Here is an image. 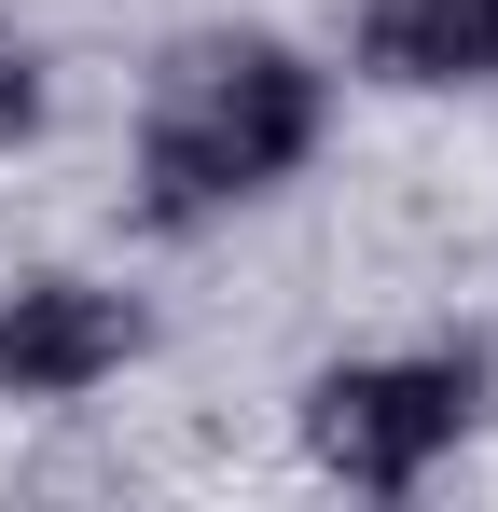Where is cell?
I'll list each match as a JSON object with an SVG mask.
<instances>
[{"label": "cell", "mask_w": 498, "mask_h": 512, "mask_svg": "<svg viewBox=\"0 0 498 512\" xmlns=\"http://www.w3.org/2000/svg\"><path fill=\"white\" fill-rule=\"evenodd\" d=\"M346 56L388 97H485L498 84V0H360Z\"/></svg>", "instance_id": "cell-4"}, {"label": "cell", "mask_w": 498, "mask_h": 512, "mask_svg": "<svg viewBox=\"0 0 498 512\" xmlns=\"http://www.w3.org/2000/svg\"><path fill=\"white\" fill-rule=\"evenodd\" d=\"M319 125H332V97H319V70L277 28H194V42H166V70L139 84L125 208L153 236H208V222L263 208L277 180L305 167Z\"/></svg>", "instance_id": "cell-1"}, {"label": "cell", "mask_w": 498, "mask_h": 512, "mask_svg": "<svg viewBox=\"0 0 498 512\" xmlns=\"http://www.w3.org/2000/svg\"><path fill=\"white\" fill-rule=\"evenodd\" d=\"M471 402H485V360H471V346L332 360L319 388H305V457H319L332 485H360V499H415V485L457 457Z\"/></svg>", "instance_id": "cell-2"}, {"label": "cell", "mask_w": 498, "mask_h": 512, "mask_svg": "<svg viewBox=\"0 0 498 512\" xmlns=\"http://www.w3.org/2000/svg\"><path fill=\"white\" fill-rule=\"evenodd\" d=\"M153 346V319L97 277H14L0 291V402H97L125 360Z\"/></svg>", "instance_id": "cell-3"}]
</instances>
